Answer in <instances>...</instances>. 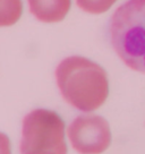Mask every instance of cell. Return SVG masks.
Here are the masks:
<instances>
[{"label": "cell", "instance_id": "cell-2", "mask_svg": "<svg viewBox=\"0 0 145 154\" xmlns=\"http://www.w3.org/2000/svg\"><path fill=\"white\" fill-rule=\"evenodd\" d=\"M113 50L127 67L145 74V0H127L109 23Z\"/></svg>", "mask_w": 145, "mask_h": 154}, {"label": "cell", "instance_id": "cell-5", "mask_svg": "<svg viewBox=\"0 0 145 154\" xmlns=\"http://www.w3.org/2000/svg\"><path fill=\"white\" fill-rule=\"evenodd\" d=\"M29 11L39 22L58 23L67 16L72 0H27Z\"/></svg>", "mask_w": 145, "mask_h": 154}, {"label": "cell", "instance_id": "cell-9", "mask_svg": "<svg viewBox=\"0 0 145 154\" xmlns=\"http://www.w3.org/2000/svg\"><path fill=\"white\" fill-rule=\"evenodd\" d=\"M22 154H59L57 152H52V151H29Z\"/></svg>", "mask_w": 145, "mask_h": 154}, {"label": "cell", "instance_id": "cell-7", "mask_svg": "<svg viewBox=\"0 0 145 154\" xmlns=\"http://www.w3.org/2000/svg\"><path fill=\"white\" fill-rule=\"evenodd\" d=\"M117 0H76L78 8L93 15L103 14L111 8Z\"/></svg>", "mask_w": 145, "mask_h": 154}, {"label": "cell", "instance_id": "cell-6", "mask_svg": "<svg viewBox=\"0 0 145 154\" xmlns=\"http://www.w3.org/2000/svg\"><path fill=\"white\" fill-rule=\"evenodd\" d=\"M23 14L22 0H0V27L13 26Z\"/></svg>", "mask_w": 145, "mask_h": 154}, {"label": "cell", "instance_id": "cell-1", "mask_svg": "<svg viewBox=\"0 0 145 154\" xmlns=\"http://www.w3.org/2000/svg\"><path fill=\"white\" fill-rule=\"evenodd\" d=\"M56 81L63 100L82 112L103 106L109 95V81L103 68L81 56H70L56 68Z\"/></svg>", "mask_w": 145, "mask_h": 154}, {"label": "cell", "instance_id": "cell-8", "mask_svg": "<svg viewBox=\"0 0 145 154\" xmlns=\"http://www.w3.org/2000/svg\"><path fill=\"white\" fill-rule=\"evenodd\" d=\"M0 154H11L10 140L8 136L0 131Z\"/></svg>", "mask_w": 145, "mask_h": 154}, {"label": "cell", "instance_id": "cell-3", "mask_svg": "<svg viewBox=\"0 0 145 154\" xmlns=\"http://www.w3.org/2000/svg\"><path fill=\"white\" fill-rule=\"evenodd\" d=\"M52 151L67 154L65 142V122L52 110L35 109L23 119L20 152Z\"/></svg>", "mask_w": 145, "mask_h": 154}, {"label": "cell", "instance_id": "cell-4", "mask_svg": "<svg viewBox=\"0 0 145 154\" xmlns=\"http://www.w3.org/2000/svg\"><path fill=\"white\" fill-rule=\"evenodd\" d=\"M67 135L72 149L79 154H101L111 143L109 122L101 116H78L68 126Z\"/></svg>", "mask_w": 145, "mask_h": 154}]
</instances>
